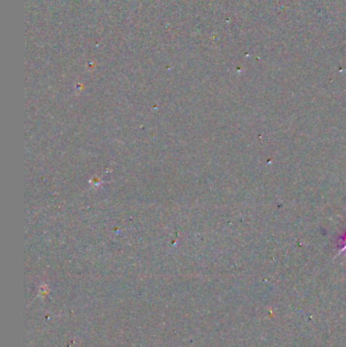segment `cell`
<instances>
[{
  "label": "cell",
  "instance_id": "cell-1",
  "mask_svg": "<svg viewBox=\"0 0 346 347\" xmlns=\"http://www.w3.org/2000/svg\"><path fill=\"white\" fill-rule=\"evenodd\" d=\"M340 243H341V250L339 253H343L345 252L346 253V234H344L343 236L340 237Z\"/></svg>",
  "mask_w": 346,
  "mask_h": 347
}]
</instances>
